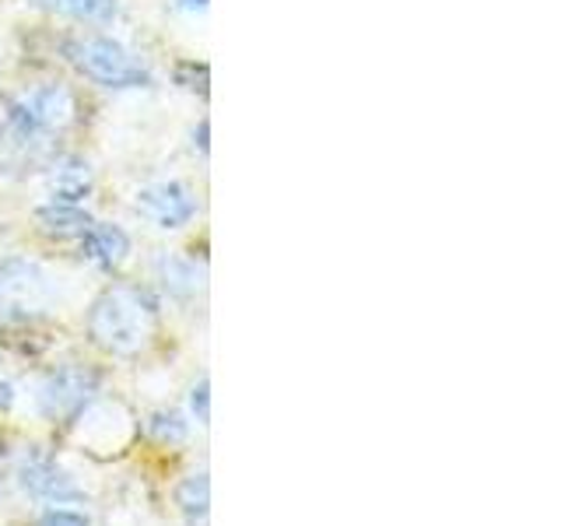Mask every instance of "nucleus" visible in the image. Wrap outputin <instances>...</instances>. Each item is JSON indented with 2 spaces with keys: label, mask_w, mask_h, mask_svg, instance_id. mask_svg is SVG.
Returning <instances> with one entry per match:
<instances>
[{
  "label": "nucleus",
  "mask_w": 561,
  "mask_h": 526,
  "mask_svg": "<svg viewBox=\"0 0 561 526\" xmlns=\"http://www.w3.org/2000/svg\"><path fill=\"white\" fill-rule=\"evenodd\" d=\"M35 218H39L46 236H57V239L84 236L88 228H92V218H88L81 207H70V204H49Z\"/></svg>",
  "instance_id": "obj_10"
},
{
  "label": "nucleus",
  "mask_w": 561,
  "mask_h": 526,
  "mask_svg": "<svg viewBox=\"0 0 561 526\" xmlns=\"http://www.w3.org/2000/svg\"><path fill=\"white\" fill-rule=\"evenodd\" d=\"M81 253L92 263H99V267L113 271V267H119L123 260H127L130 239L116 225H95L92 221V228H88V232L81 236Z\"/></svg>",
  "instance_id": "obj_7"
},
{
  "label": "nucleus",
  "mask_w": 561,
  "mask_h": 526,
  "mask_svg": "<svg viewBox=\"0 0 561 526\" xmlns=\"http://www.w3.org/2000/svg\"><path fill=\"white\" fill-rule=\"evenodd\" d=\"M137 210L158 228H183L197 215V201L186 183H154L137 193Z\"/></svg>",
  "instance_id": "obj_6"
},
{
  "label": "nucleus",
  "mask_w": 561,
  "mask_h": 526,
  "mask_svg": "<svg viewBox=\"0 0 561 526\" xmlns=\"http://www.w3.org/2000/svg\"><path fill=\"white\" fill-rule=\"evenodd\" d=\"M67 53H70V64H75L84 78H92V81H99L105 88H140V84H148V70L140 67V60H134V53H127L113 39H102V35L70 43Z\"/></svg>",
  "instance_id": "obj_3"
},
{
  "label": "nucleus",
  "mask_w": 561,
  "mask_h": 526,
  "mask_svg": "<svg viewBox=\"0 0 561 526\" xmlns=\"http://www.w3.org/2000/svg\"><path fill=\"white\" fill-rule=\"evenodd\" d=\"M39 526H88V519L81 513H70V508H49Z\"/></svg>",
  "instance_id": "obj_15"
},
{
  "label": "nucleus",
  "mask_w": 561,
  "mask_h": 526,
  "mask_svg": "<svg viewBox=\"0 0 561 526\" xmlns=\"http://www.w3.org/2000/svg\"><path fill=\"white\" fill-rule=\"evenodd\" d=\"M11 382H0V411H8L11 408Z\"/></svg>",
  "instance_id": "obj_17"
},
{
  "label": "nucleus",
  "mask_w": 561,
  "mask_h": 526,
  "mask_svg": "<svg viewBox=\"0 0 561 526\" xmlns=\"http://www.w3.org/2000/svg\"><path fill=\"white\" fill-rule=\"evenodd\" d=\"M148 432H151L154 443L175 446V443H183V438H186V421H183V414H175V411H158L148 421Z\"/></svg>",
  "instance_id": "obj_12"
},
{
  "label": "nucleus",
  "mask_w": 561,
  "mask_h": 526,
  "mask_svg": "<svg viewBox=\"0 0 561 526\" xmlns=\"http://www.w3.org/2000/svg\"><path fill=\"white\" fill-rule=\"evenodd\" d=\"M67 11L88 18V22H110L116 14V0H67Z\"/></svg>",
  "instance_id": "obj_13"
},
{
  "label": "nucleus",
  "mask_w": 561,
  "mask_h": 526,
  "mask_svg": "<svg viewBox=\"0 0 561 526\" xmlns=\"http://www.w3.org/2000/svg\"><path fill=\"white\" fill-rule=\"evenodd\" d=\"M95 386H99V373H92V368H81V365L57 368V373L43 382V393H39L43 414L53 421H67L81 414L88 397L95 393Z\"/></svg>",
  "instance_id": "obj_5"
},
{
  "label": "nucleus",
  "mask_w": 561,
  "mask_h": 526,
  "mask_svg": "<svg viewBox=\"0 0 561 526\" xmlns=\"http://www.w3.org/2000/svg\"><path fill=\"white\" fill-rule=\"evenodd\" d=\"M175 505H180V513L190 523L204 519L207 508H210V481H207V473H190V478H183L180 488H175Z\"/></svg>",
  "instance_id": "obj_11"
},
{
  "label": "nucleus",
  "mask_w": 561,
  "mask_h": 526,
  "mask_svg": "<svg viewBox=\"0 0 561 526\" xmlns=\"http://www.w3.org/2000/svg\"><path fill=\"white\" fill-rule=\"evenodd\" d=\"M88 333L92 341L116 358H134L151 347L158 333V306L154 298L137 285L105 288L88 312Z\"/></svg>",
  "instance_id": "obj_1"
},
{
  "label": "nucleus",
  "mask_w": 561,
  "mask_h": 526,
  "mask_svg": "<svg viewBox=\"0 0 561 526\" xmlns=\"http://www.w3.org/2000/svg\"><path fill=\"white\" fill-rule=\"evenodd\" d=\"M92 193V172L81 162V158H64V162L53 165L49 172V197L53 204H70L81 207V201Z\"/></svg>",
  "instance_id": "obj_8"
},
{
  "label": "nucleus",
  "mask_w": 561,
  "mask_h": 526,
  "mask_svg": "<svg viewBox=\"0 0 561 526\" xmlns=\"http://www.w3.org/2000/svg\"><path fill=\"white\" fill-rule=\"evenodd\" d=\"M35 4H43V8H67V0H35Z\"/></svg>",
  "instance_id": "obj_18"
},
{
  "label": "nucleus",
  "mask_w": 561,
  "mask_h": 526,
  "mask_svg": "<svg viewBox=\"0 0 561 526\" xmlns=\"http://www.w3.org/2000/svg\"><path fill=\"white\" fill-rule=\"evenodd\" d=\"M175 81H180L183 88H190V92L207 95V64H180Z\"/></svg>",
  "instance_id": "obj_14"
},
{
  "label": "nucleus",
  "mask_w": 561,
  "mask_h": 526,
  "mask_svg": "<svg viewBox=\"0 0 561 526\" xmlns=\"http://www.w3.org/2000/svg\"><path fill=\"white\" fill-rule=\"evenodd\" d=\"M78 102L64 84H43L32 88L8 110V134L18 145H39L53 130H64L75 123Z\"/></svg>",
  "instance_id": "obj_2"
},
{
  "label": "nucleus",
  "mask_w": 561,
  "mask_h": 526,
  "mask_svg": "<svg viewBox=\"0 0 561 526\" xmlns=\"http://www.w3.org/2000/svg\"><path fill=\"white\" fill-rule=\"evenodd\" d=\"M46 277L28 260H8L0 267V316L11 320H28L46 306Z\"/></svg>",
  "instance_id": "obj_4"
},
{
  "label": "nucleus",
  "mask_w": 561,
  "mask_h": 526,
  "mask_svg": "<svg viewBox=\"0 0 561 526\" xmlns=\"http://www.w3.org/2000/svg\"><path fill=\"white\" fill-rule=\"evenodd\" d=\"M186 4H197V8H204V4H207V0H186Z\"/></svg>",
  "instance_id": "obj_19"
},
{
  "label": "nucleus",
  "mask_w": 561,
  "mask_h": 526,
  "mask_svg": "<svg viewBox=\"0 0 561 526\" xmlns=\"http://www.w3.org/2000/svg\"><path fill=\"white\" fill-rule=\"evenodd\" d=\"M25 488L39 499H75L78 488L70 484L64 470H57L49 460L25 464Z\"/></svg>",
  "instance_id": "obj_9"
},
{
  "label": "nucleus",
  "mask_w": 561,
  "mask_h": 526,
  "mask_svg": "<svg viewBox=\"0 0 561 526\" xmlns=\"http://www.w3.org/2000/svg\"><path fill=\"white\" fill-rule=\"evenodd\" d=\"M193 411H197V418L207 425V418H210V411H207V379H201L197 386H193Z\"/></svg>",
  "instance_id": "obj_16"
}]
</instances>
